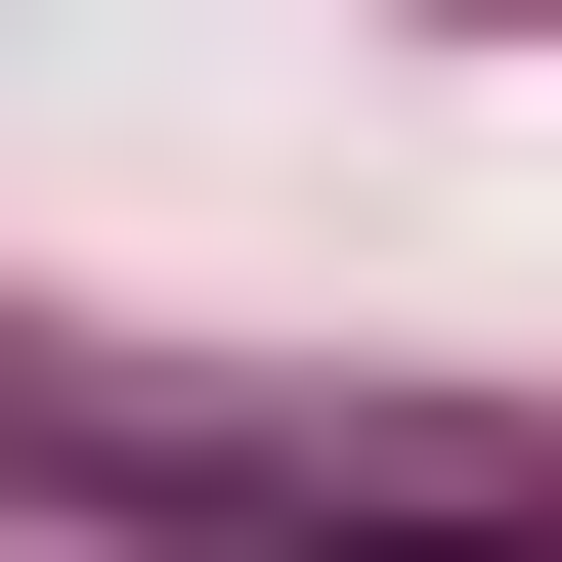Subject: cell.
<instances>
[{
	"instance_id": "cell-1",
	"label": "cell",
	"mask_w": 562,
	"mask_h": 562,
	"mask_svg": "<svg viewBox=\"0 0 562 562\" xmlns=\"http://www.w3.org/2000/svg\"><path fill=\"white\" fill-rule=\"evenodd\" d=\"M173 562H562V519H476V476H303V519H173Z\"/></svg>"
}]
</instances>
